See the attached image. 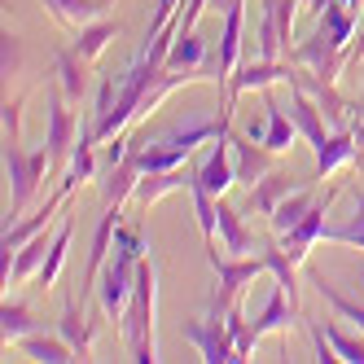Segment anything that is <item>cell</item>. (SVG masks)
<instances>
[{
  "label": "cell",
  "instance_id": "cell-1",
  "mask_svg": "<svg viewBox=\"0 0 364 364\" xmlns=\"http://www.w3.org/2000/svg\"><path fill=\"white\" fill-rule=\"evenodd\" d=\"M154 311H159V268L154 259H141L136 264V285H132V299L123 307V343L127 355L136 364H154L159 360V338H154Z\"/></svg>",
  "mask_w": 364,
  "mask_h": 364
},
{
  "label": "cell",
  "instance_id": "cell-2",
  "mask_svg": "<svg viewBox=\"0 0 364 364\" xmlns=\"http://www.w3.org/2000/svg\"><path fill=\"white\" fill-rule=\"evenodd\" d=\"M53 171L48 149H22V141H5V176H9V224L27 211V202L40 193L44 176Z\"/></svg>",
  "mask_w": 364,
  "mask_h": 364
},
{
  "label": "cell",
  "instance_id": "cell-3",
  "mask_svg": "<svg viewBox=\"0 0 364 364\" xmlns=\"http://www.w3.org/2000/svg\"><path fill=\"white\" fill-rule=\"evenodd\" d=\"M180 338L193 343L206 364H242L237 360V338L228 329V307L220 299H211V311H206V316L180 321Z\"/></svg>",
  "mask_w": 364,
  "mask_h": 364
},
{
  "label": "cell",
  "instance_id": "cell-4",
  "mask_svg": "<svg viewBox=\"0 0 364 364\" xmlns=\"http://www.w3.org/2000/svg\"><path fill=\"white\" fill-rule=\"evenodd\" d=\"M299 75V66L294 62H264V58H255V62H242L237 70H232V80H228V92H224V110H220V119H232V110H237V97L242 92H264V88H277V84H285L290 88V80Z\"/></svg>",
  "mask_w": 364,
  "mask_h": 364
},
{
  "label": "cell",
  "instance_id": "cell-5",
  "mask_svg": "<svg viewBox=\"0 0 364 364\" xmlns=\"http://www.w3.org/2000/svg\"><path fill=\"white\" fill-rule=\"evenodd\" d=\"M347 48L343 44H338L325 27H316V31H311L303 44H294L290 48V53H285V58H290L294 66H307L311 75H321V80H329V84H338V75H343L347 70Z\"/></svg>",
  "mask_w": 364,
  "mask_h": 364
},
{
  "label": "cell",
  "instance_id": "cell-6",
  "mask_svg": "<svg viewBox=\"0 0 364 364\" xmlns=\"http://www.w3.org/2000/svg\"><path fill=\"white\" fill-rule=\"evenodd\" d=\"M211 268H215V299H220L224 307H232L255 277L268 272V259H264V255H255V259H250V255H228V259H220V255L211 250Z\"/></svg>",
  "mask_w": 364,
  "mask_h": 364
},
{
  "label": "cell",
  "instance_id": "cell-7",
  "mask_svg": "<svg viewBox=\"0 0 364 364\" xmlns=\"http://www.w3.org/2000/svg\"><path fill=\"white\" fill-rule=\"evenodd\" d=\"M294 303H290V294L277 290L268 294V303H264V311H259L255 321H246V329L237 333V360H250V351L259 347V338H268V333H281V329H290V321H294Z\"/></svg>",
  "mask_w": 364,
  "mask_h": 364
},
{
  "label": "cell",
  "instance_id": "cell-8",
  "mask_svg": "<svg viewBox=\"0 0 364 364\" xmlns=\"http://www.w3.org/2000/svg\"><path fill=\"white\" fill-rule=\"evenodd\" d=\"M193 185H202L206 193H215V198H224L232 185H237V163H232V141H228V132L215 136L211 145H206V154L193 163Z\"/></svg>",
  "mask_w": 364,
  "mask_h": 364
},
{
  "label": "cell",
  "instance_id": "cell-9",
  "mask_svg": "<svg viewBox=\"0 0 364 364\" xmlns=\"http://www.w3.org/2000/svg\"><path fill=\"white\" fill-rule=\"evenodd\" d=\"M333 193H338V185L333 189H325V198H316V206H311V211L290 228V232H281V250L294 259V264H303V259L311 255V246L316 242H325V228H329V202H333Z\"/></svg>",
  "mask_w": 364,
  "mask_h": 364
},
{
  "label": "cell",
  "instance_id": "cell-10",
  "mask_svg": "<svg viewBox=\"0 0 364 364\" xmlns=\"http://www.w3.org/2000/svg\"><path fill=\"white\" fill-rule=\"evenodd\" d=\"M75 136H80V123H75V114L66 110L62 88H48V92H44V149L53 154V167H58L62 159H70Z\"/></svg>",
  "mask_w": 364,
  "mask_h": 364
},
{
  "label": "cell",
  "instance_id": "cell-11",
  "mask_svg": "<svg viewBox=\"0 0 364 364\" xmlns=\"http://www.w3.org/2000/svg\"><path fill=\"white\" fill-rule=\"evenodd\" d=\"M285 110H290L299 136L311 145V154H321L325 141H329V127H325V110L316 106V97H311L303 84H290V106H285Z\"/></svg>",
  "mask_w": 364,
  "mask_h": 364
},
{
  "label": "cell",
  "instance_id": "cell-12",
  "mask_svg": "<svg viewBox=\"0 0 364 364\" xmlns=\"http://www.w3.org/2000/svg\"><path fill=\"white\" fill-rule=\"evenodd\" d=\"M246 5L250 0H228L224 9V31H220V48H215V70L220 80L228 84L232 70L242 66V27H246Z\"/></svg>",
  "mask_w": 364,
  "mask_h": 364
},
{
  "label": "cell",
  "instance_id": "cell-13",
  "mask_svg": "<svg viewBox=\"0 0 364 364\" xmlns=\"http://www.w3.org/2000/svg\"><path fill=\"white\" fill-rule=\"evenodd\" d=\"M294 189H303V180H299V176H290V171H281V167H272L264 180H255V185H250V193H246V211L272 220L277 202H281V198H290Z\"/></svg>",
  "mask_w": 364,
  "mask_h": 364
},
{
  "label": "cell",
  "instance_id": "cell-14",
  "mask_svg": "<svg viewBox=\"0 0 364 364\" xmlns=\"http://www.w3.org/2000/svg\"><path fill=\"white\" fill-rule=\"evenodd\" d=\"M343 167H360V149H355V132H351V127H333L325 149L316 154V180H329Z\"/></svg>",
  "mask_w": 364,
  "mask_h": 364
},
{
  "label": "cell",
  "instance_id": "cell-15",
  "mask_svg": "<svg viewBox=\"0 0 364 364\" xmlns=\"http://www.w3.org/2000/svg\"><path fill=\"white\" fill-rule=\"evenodd\" d=\"M97 329H101V321H97V316H88V307H84V303H66V307H62L58 333L75 347V355H80V360H88V355H92V338H97Z\"/></svg>",
  "mask_w": 364,
  "mask_h": 364
},
{
  "label": "cell",
  "instance_id": "cell-16",
  "mask_svg": "<svg viewBox=\"0 0 364 364\" xmlns=\"http://www.w3.org/2000/svg\"><path fill=\"white\" fill-rule=\"evenodd\" d=\"M88 62L75 53V48L66 44V48H58V58H53V80H58V88H62V97L70 101V106H80V101L88 97V70H84Z\"/></svg>",
  "mask_w": 364,
  "mask_h": 364
},
{
  "label": "cell",
  "instance_id": "cell-17",
  "mask_svg": "<svg viewBox=\"0 0 364 364\" xmlns=\"http://www.w3.org/2000/svg\"><path fill=\"white\" fill-rule=\"evenodd\" d=\"M228 141H232V163H237V185H255V180H264V176L277 167L268 145L259 149V141H250V136H232V132H228Z\"/></svg>",
  "mask_w": 364,
  "mask_h": 364
},
{
  "label": "cell",
  "instance_id": "cell-18",
  "mask_svg": "<svg viewBox=\"0 0 364 364\" xmlns=\"http://www.w3.org/2000/svg\"><path fill=\"white\" fill-rule=\"evenodd\" d=\"M189 185H193V167L154 171V176H141V180H136L132 202H136V206H154L159 198H167V193H176V189H189Z\"/></svg>",
  "mask_w": 364,
  "mask_h": 364
},
{
  "label": "cell",
  "instance_id": "cell-19",
  "mask_svg": "<svg viewBox=\"0 0 364 364\" xmlns=\"http://www.w3.org/2000/svg\"><path fill=\"white\" fill-rule=\"evenodd\" d=\"M264 106H268V123H264V145L272 149V154H285L294 141H299V127H294V119H290V110L281 106V101L272 97V88H264Z\"/></svg>",
  "mask_w": 364,
  "mask_h": 364
},
{
  "label": "cell",
  "instance_id": "cell-20",
  "mask_svg": "<svg viewBox=\"0 0 364 364\" xmlns=\"http://www.w3.org/2000/svg\"><path fill=\"white\" fill-rule=\"evenodd\" d=\"M119 36V22L114 18H106V14H101V18H92V22H84V27L80 31H75V40H70V48H75V53H80L84 62H97L101 53H106V44Z\"/></svg>",
  "mask_w": 364,
  "mask_h": 364
},
{
  "label": "cell",
  "instance_id": "cell-21",
  "mask_svg": "<svg viewBox=\"0 0 364 364\" xmlns=\"http://www.w3.org/2000/svg\"><path fill=\"white\" fill-rule=\"evenodd\" d=\"M48 246H53V237H48V228H44V232H36V237H31L27 246H22V250L14 255V268H9L5 285H22L27 277H40L44 259H48Z\"/></svg>",
  "mask_w": 364,
  "mask_h": 364
},
{
  "label": "cell",
  "instance_id": "cell-22",
  "mask_svg": "<svg viewBox=\"0 0 364 364\" xmlns=\"http://www.w3.org/2000/svg\"><path fill=\"white\" fill-rule=\"evenodd\" d=\"M220 250H228V255H250L255 250V232L246 228L242 211H232L224 198H220Z\"/></svg>",
  "mask_w": 364,
  "mask_h": 364
},
{
  "label": "cell",
  "instance_id": "cell-23",
  "mask_svg": "<svg viewBox=\"0 0 364 364\" xmlns=\"http://www.w3.org/2000/svg\"><path fill=\"white\" fill-rule=\"evenodd\" d=\"M311 285H316V294L333 307V316H338V321H351V325L364 333V303H360V299H347V294L338 290V285H333L325 272H311Z\"/></svg>",
  "mask_w": 364,
  "mask_h": 364
},
{
  "label": "cell",
  "instance_id": "cell-24",
  "mask_svg": "<svg viewBox=\"0 0 364 364\" xmlns=\"http://www.w3.org/2000/svg\"><path fill=\"white\" fill-rule=\"evenodd\" d=\"M18 347H22V355H27V360H40V364H70V360H80V355H75V347L66 343L62 333H58V338H48V333H27Z\"/></svg>",
  "mask_w": 364,
  "mask_h": 364
},
{
  "label": "cell",
  "instance_id": "cell-25",
  "mask_svg": "<svg viewBox=\"0 0 364 364\" xmlns=\"http://www.w3.org/2000/svg\"><path fill=\"white\" fill-rule=\"evenodd\" d=\"M316 198H321V193H311L307 185H303V189H294L290 198H281V202H277V211H272V220H268L277 237H281V232H290V228L311 211V206H316Z\"/></svg>",
  "mask_w": 364,
  "mask_h": 364
},
{
  "label": "cell",
  "instance_id": "cell-26",
  "mask_svg": "<svg viewBox=\"0 0 364 364\" xmlns=\"http://www.w3.org/2000/svg\"><path fill=\"white\" fill-rule=\"evenodd\" d=\"M44 9L53 14V22H62V27H70V31H80L84 22H92V18L106 14L101 0H44Z\"/></svg>",
  "mask_w": 364,
  "mask_h": 364
},
{
  "label": "cell",
  "instance_id": "cell-27",
  "mask_svg": "<svg viewBox=\"0 0 364 364\" xmlns=\"http://www.w3.org/2000/svg\"><path fill=\"white\" fill-rule=\"evenodd\" d=\"M27 333H36V311L27 303H9L5 299V307H0V338H5V351L18 347Z\"/></svg>",
  "mask_w": 364,
  "mask_h": 364
},
{
  "label": "cell",
  "instance_id": "cell-28",
  "mask_svg": "<svg viewBox=\"0 0 364 364\" xmlns=\"http://www.w3.org/2000/svg\"><path fill=\"white\" fill-rule=\"evenodd\" d=\"M259 250H264V259H268V272L277 277V285H281V290L290 294V303L299 307V272H294L299 264H294V259L281 250V242H264Z\"/></svg>",
  "mask_w": 364,
  "mask_h": 364
},
{
  "label": "cell",
  "instance_id": "cell-29",
  "mask_svg": "<svg viewBox=\"0 0 364 364\" xmlns=\"http://www.w3.org/2000/svg\"><path fill=\"white\" fill-rule=\"evenodd\" d=\"M202 62H206V40L193 36V31H180L167 48V66L171 70H198Z\"/></svg>",
  "mask_w": 364,
  "mask_h": 364
},
{
  "label": "cell",
  "instance_id": "cell-30",
  "mask_svg": "<svg viewBox=\"0 0 364 364\" xmlns=\"http://www.w3.org/2000/svg\"><path fill=\"white\" fill-rule=\"evenodd\" d=\"M325 242H338V246H355L364 250V193L351 198V215L343 224H329L325 228Z\"/></svg>",
  "mask_w": 364,
  "mask_h": 364
},
{
  "label": "cell",
  "instance_id": "cell-31",
  "mask_svg": "<svg viewBox=\"0 0 364 364\" xmlns=\"http://www.w3.org/2000/svg\"><path fill=\"white\" fill-rule=\"evenodd\" d=\"M70 220H62V228L53 232V246H48V259H44V268H40V290H53L58 277H62V264H66V250H70Z\"/></svg>",
  "mask_w": 364,
  "mask_h": 364
},
{
  "label": "cell",
  "instance_id": "cell-32",
  "mask_svg": "<svg viewBox=\"0 0 364 364\" xmlns=\"http://www.w3.org/2000/svg\"><path fill=\"white\" fill-rule=\"evenodd\" d=\"M321 325V333L329 338V347L338 351V360H347V364H364V338H360V329L355 333H347L338 321H316Z\"/></svg>",
  "mask_w": 364,
  "mask_h": 364
},
{
  "label": "cell",
  "instance_id": "cell-33",
  "mask_svg": "<svg viewBox=\"0 0 364 364\" xmlns=\"http://www.w3.org/2000/svg\"><path fill=\"white\" fill-rule=\"evenodd\" d=\"M321 27H325V31H329V36H333L338 44L347 48V44L355 40V14H351L347 5H338V0H333V5H329V9L321 14Z\"/></svg>",
  "mask_w": 364,
  "mask_h": 364
},
{
  "label": "cell",
  "instance_id": "cell-34",
  "mask_svg": "<svg viewBox=\"0 0 364 364\" xmlns=\"http://www.w3.org/2000/svg\"><path fill=\"white\" fill-rule=\"evenodd\" d=\"M176 14H180V0H159V5H154V14H149V22H145V40L163 36V31L171 27Z\"/></svg>",
  "mask_w": 364,
  "mask_h": 364
},
{
  "label": "cell",
  "instance_id": "cell-35",
  "mask_svg": "<svg viewBox=\"0 0 364 364\" xmlns=\"http://www.w3.org/2000/svg\"><path fill=\"white\" fill-rule=\"evenodd\" d=\"M18 132H22V97L5 101V141H18Z\"/></svg>",
  "mask_w": 364,
  "mask_h": 364
},
{
  "label": "cell",
  "instance_id": "cell-36",
  "mask_svg": "<svg viewBox=\"0 0 364 364\" xmlns=\"http://www.w3.org/2000/svg\"><path fill=\"white\" fill-rule=\"evenodd\" d=\"M18 70H22V40L5 31V75H18Z\"/></svg>",
  "mask_w": 364,
  "mask_h": 364
},
{
  "label": "cell",
  "instance_id": "cell-37",
  "mask_svg": "<svg viewBox=\"0 0 364 364\" xmlns=\"http://www.w3.org/2000/svg\"><path fill=\"white\" fill-rule=\"evenodd\" d=\"M343 58H347V66H360V62H364V22L355 27V40L347 44V53H343Z\"/></svg>",
  "mask_w": 364,
  "mask_h": 364
},
{
  "label": "cell",
  "instance_id": "cell-38",
  "mask_svg": "<svg viewBox=\"0 0 364 364\" xmlns=\"http://www.w3.org/2000/svg\"><path fill=\"white\" fill-rule=\"evenodd\" d=\"M351 132H355V149H360V167H364V114L351 123Z\"/></svg>",
  "mask_w": 364,
  "mask_h": 364
},
{
  "label": "cell",
  "instance_id": "cell-39",
  "mask_svg": "<svg viewBox=\"0 0 364 364\" xmlns=\"http://www.w3.org/2000/svg\"><path fill=\"white\" fill-rule=\"evenodd\" d=\"M360 294H364V264H360Z\"/></svg>",
  "mask_w": 364,
  "mask_h": 364
},
{
  "label": "cell",
  "instance_id": "cell-40",
  "mask_svg": "<svg viewBox=\"0 0 364 364\" xmlns=\"http://www.w3.org/2000/svg\"><path fill=\"white\" fill-rule=\"evenodd\" d=\"M101 5H110V0H101Z\"/></svg>",
  "mask_w": 364,
  "mask_h": 364
}]
</instances>
